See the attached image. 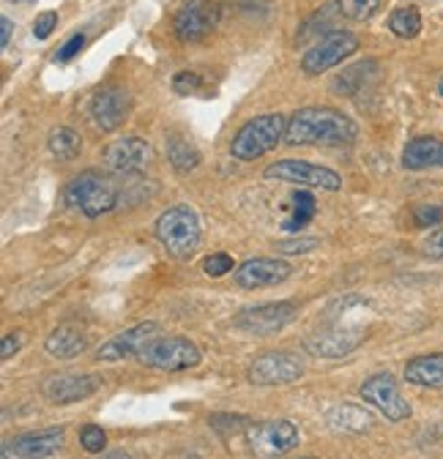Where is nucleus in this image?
Returning <instances> with one entry per match:
<instances>
[{"mask_svg":"<svg viewBox=\"0 0 443 459\" xmlns=\"http://www.w3.org/2000/svg\"><path fill=\"white\" fill-rule=\"evenodd\" d=\"M159 331H161V325L153 323V320L140 323V325H135V328H129L124 333H116L113 339H107L96 351V359L107 361V364H118V361H126V359H140L143 351L156 339Z\"/></svg>","mask_w":443,"mask_h":459,"instance_id":"nucleus-14","label":"nucleus"},{"mask_svg":"<svg viewBox=\"0 0 443 459\" xmlns=\"http://www.w3.org/2000/svg\"><path fill=\"white\" fill-rule=\"evenodd\" d=\"M55 25H58V14H55V12H41V14L36 17V22H33V36H36L39 41H44V39L55 30Z\"/></svg>","mask_w":443,"mask_h":459,"instance_id":"nucleus-35","label":"nucleus"},{"mask_svg":"<svg viewBox=\"0 0 443 459\" xmlns=\"http://www.w3.org/2000/svg\"><path fill=\"white\" fill-rule=\"evenodd\" d=\"M203 88V77L197 74V72H178L176 77H173V91L178 93V96H192V93H197Z\"/></svg>","mask_w":443,"mask_h":459,"instance_id":"nucleus-32","label":"nucleus"},{"mask_svg":"<svg viewBox=\"0 0 443 459\" xmlns=\"http://www.w3.org/2000/svg\"><path fill=\"white\" fill-rule=\"evenodd\" d=\"M47 148H49V153L58 161H72L83 151V137L74 129H69V126H58V129L49 132Z\"/></svg>","mask_w":443,"mask_h":459,"instance_id":"nucleus-25","label":"nucleus"},{"mask_svg":"<svg viewBox=\"0 0 443 459\" xmlns=\"http://www.w3.org/2000/svg\"><path fill=\"white\" fill-rule=\"evenodd\" d=\"M85 47V36L83 33H77V36H72L58 52H55V61H58V64H66V61H72V57L74 55H80V49Z\"/></svg>","mask_w":443,"mask_h":459,"instance_id":"nucleus-36","label":"nucleus"},{"mask_svg":"<svg viewBox=\"0 0 443 459\" xmlns=\"http://www.w3.org/2000/svg\"><path fill=\"white\" fill-rule=\"evenodd\" d=\"M403 167L411 172L443 167V140L438 137H413L403 151Z\"/></svg>","mask_w":443,"mask_h":459,"instance_id":"nucleus-20","label":"nucleus"},{"mask_svg":"<svg viewBox=\"0 0 443 459\" xmlns=\"http://www.w3.org/2000/svg\"><path fill=\"white\" fill-rule=\"evenodd\" d=\"M389 30L397 39H416L421 33V14L416 9H411V6L395 9L392 17H389Z\"/></svg>","mask_w":443,"mask_h":459,"instance_id":"nucleus-28","label":"nucleus"},{"mask_svg":"<svg viewBox=\"0 0 443 459\" xmlns=\"http://www.w3.org/2000/svg\"><path fill=\"white\" fill-rule=\"evenodd\" d=\"M0 28H4V36H0V44H4V47H9V39H12V30H14V25H12V20H9V17H4V20H0Z\"/></svg>","mask_w":443,"mask_h":459,"instance_id":"nucleus-39","label":"nucleus"},{"mask_svg":"<svg viewBox=\"0 0 443 459\" xmlns=\"http://www.w3.org/2000/svg\"><path fill=\"white\" fill-rule=\"evenodd\" d=\"M156 241L176 260H189L200 247V219L189 205H173L153 224Z\"/></svg>","mask_w":443,"mask_h":459,"instance_id":"nucleus-3","label":"nucleus"},{"mask_svg":"<svg viewBox=\"0 0 443 459\" xmlns=\"http://www.w3.org/2000/svg\"><path fill=\"white\" fill-rule=\"evenodd\" d=\"M375 74H378V64H375V61H361V64L345 69V72L337 77L334 91H337V93H348V96H351V93H359V91L367 85V80L375 77Z\"/></svg>","mask_w":443,"mask_h":459,"instance_id":"nucleus-27","label":"nucleus"},{"mask_svg":"<svg viewBox=\"0 0 443 459\" xmlns=\"http://www.w3.org/2000/svg\"><path fill=\"white\" fill-rule=\"evenodd\" d=\"M361 399L367 405H372L375 411H380L389 421H405L411 419V405L408 399L400 394L397 380L389 372H378L372 377H367L359 388Z\"/></svg>","mask_w":443,"mask_h":459,"instance_id":"nucleus-10","label":"nucleus"},{"mask_svg":"<svg viewBox=\"0 0 443 459\" xmlns=\"http://www.w3.org/2000/svg\"><path fill=\"white\" fill-rule=\"evenodd\" d=\"M219 22L216 0H187L173 17V33L178 41H200Z\"/></svg>","mask_w":443,"mask_h":459,"instance_id":"nucleus-16","label":"nucleus"},{"mask_svg":"<svg viewBox=\"0 0 443 459\" xmlns=\"http://www.w3.org/2000/svg\"><path fill=\"white\" fill-rule=\"evenodd\" d=\"M203 271H205V276H211V279L225 276V273L233 271V257L225 255V252H213V255H208V257L203 260Z\"/></svg>","mask_w":443,"mask_h":459,"instance_id":"nucleus-31","label":"nucleus"},{"mask_svg":"<svg viewBox=\"0 0 443 459\" xmlns=\"http://www.w3.org/2000/svg\"><path fill=\"white\" fill-rule=\"evenodd\" d=\"M64 440H66V429L64 427H49V429L28 432V435H20V437L6 443V456L14 454L17 459H44V456H52L55 451H61Z\"/></svg>","mask_w":443,"mask_h":459,"instance_id":"nucleus-19","label":"nucleus"},{"mask_svg":"<svg viewBox=\"0 0 443 459\" xmlns=\"http://www.w3.org/2000/svg\"><path fill=\"white\" fill-rule=\"evenodd\" d=\"M291 200H293V213H291V219L282 224V230H288V233H299V230H304V227L312 221V216L317 213V203H315V197H312L309 189L293 192Z\"/></svg>","mask_w":443,"mask_h":459,"instance_id":"nucleus-26","label":"nucleus"},{"mask_svg":"<svg viewBox=\"0 0 443 459\" xmlns=\"http://www.w3.org/2000/svg\"><path fill=\"white\" fill-rule=\"evenodd\" d=\"M96 459H135L129 451H104V454H99Z\"/></svg>","mask_w":443,"mask_h":459,"instance_id":"nucleus-40","label":"nucleus"},{"mask_svg":"<svg viewBox=\"0 0 443 459\" xmlns=\"http://www.w3.org/2000/svg\"><path fill=\"white\" fill-rule=\"evenodd\" d=\"M438 93H440V99H443V80L438 82Z\"/></svg>","mask_w":443,"mask_h":459,"instance_id":"nucleus-41","label":"nucleus"},{"mask_svg":"<svg viewBox=\"0 0 443 459\" xmlns=\"http://www.w3.org/2000/svg\"><path fill=\"white\" fill-rule=\"evenodd\" d=\"M299 309L291 301H276V304H257V307H247L241 309L233 323L236 328L255 333V336H271L280 333L282 328H288L296 320Z\"/></svg>","mask_w":443,"mask_h":459,"instance_id":"nucleus-12","label":"nucleus"},{"mask_svg":"<svg viewBox=\"0 0 443 459\" xmlns=\"http://www.w3.org/2000/svg\"><path fill=\"white\" fill-rule=\"evenodd\" d=\"M291 273H293V265L280 257H252L236 268L233 279L244 290H263V287L282 284L285 279H291Z\"/></svg>","mask_w":443,"mask_h":459,"instance_id":"nucleus-17","label":"nucleus"},{"mask_svg":"<svg viewBox=\"0 0 443 459\" xmlns=\"http://www.w3.org/2000/svg\"><path fill=\"white\" fill-rule=\"evenodd\" d=\"M288 132V118L280 112H268V115H257V118L247 121L230 143V153L239 161H255L260 156H265L268 151H274L285 140Z\"/></svg>","mask_w":443,"mask_h":459,"instance_id":"nucleus-4","label":"nucleus"},{"mask_svg":"<svg viewBox=\"0 0 443 459\" xmlns=\"http://www.w3.org/2000/svg\"><path fill=\"white\" fill-rule=\"evenodd\" d=\"M22 344H25V333H22V331H14V333H9V336L4 339V348H0V359L9 361L14 353H20Z\"/></svg>","mask_w":443,"mask_h":459,"instance_id":"nucleus-38","label":"nucleus"},{"mask_svg":"<svg viewBox=\"0 0 443 459\" xmlns=\"http://www.w3.org/2000/svg\"><path fill=\"white\" fill-rule=\"evenodd\" d=\"M104 164L118 176H137L153 161V145L143 137H121L104 148Z\"/></svg>","mask_w":443,"mask_h":459,"instance_id":"nucleus-15","label":"nucleus"},{"mask_svg":"<svg viewBox=\"0 0 443 459\" xmlns=\"http://www.w3.org/2000/svg\"><path fill=\"white\" fill-rule=\"evenodd\" d=\"M326 424L340 435H364L372 429V416L361 405L343 402V405H334L326 413Z\"/></svg>","mask_w":443,"mask_h":459,"instance_id":"nucleus-21","label":"nucleus"},{"mask_svg":"<svg viewBox=\"0 0 443 459\" xmlns=\"http://www.w3.org/2000/svg\"><path fill=\"white\" fill-rule=\"evenodd\" d=\"M301 375H304L301 359L288 351H268L257 356L247 369V380L252 385H288L296 383Z\"/></svg>","mask_w":443,"mask_h":459,"instance_id":"nucleus-11","label":"nucleus"},{"mask_svg":"<svg viewBox=\"0 0 443 459\" xmlns=\"http://www.w3.org/2000/svg\"><path fill=\"white\" fill-rule=\"evenodd\" d=\"M99 375H55L44 383V396L52 405H74L101 388Z\"/></svg>","mask_w":443,"mask_h":459,"instance_id":"nucleus-18","label":"nucleus"},{"mask_svg":"<svg viewBox=\"0 0 443 459\" xmlns=\"http://www.w3.org/2000/svg\"><path fill=\"white\" fill-rule=\"evenodd\" d=\"M132 112V96L118 88V85H104L101 91L93 93L91 104H88V115L99 132L109 134L126 124Z\"/></svg>","mask_w":443,"mask_h":459,"instance_id":"nucleus-13","label":"nucleus"},{"mask_svg":"<svg viewBox=\"0 0 443 459\" xmlns=\"http://www.w3.org/2000/svg\"><path fill=\"white\" fill-rule=\"evenodd\" d=\"M359 137L356 121L334 107H301L288 118L285 145H351Z\"/></svg>","mask_w":443,"mask_h":459,"instance_id":"nucleus-1","label":"nucleus"},{"mask_svg":"<svg viewBox=\"0 0 443 459\" xmlns=\"http://www.w3.org/2000/svg\"><path fill=\"white\" fill-rule=\"evenodd\" d=\"M337 14L351 20V22H367L375 17L380 0H334Z\"/></svg>","mask_w":443,"mask_h":459,"instance_id":"nucleus-29","label":"nucleus"},{"mask_svg":"<svg viewBox=\"0 0 443 459\" xmlns=\"http://www.w3.org/2000/svg\"><path fill=\"white\" fill-rule=\"evenodd\" d=\"M80 446H83L88 454H104V448H107V435H104V429L96 427V424H85V427L80 429Z\"/></svg>","mask_w":443,"mask_h":459,"instance_id":"nucleus-30","label":"nucleus"},{"mask_svg":"<svg viewBox=\"0 0 443 459\" xmlns=\"http://www.w3.org/2000/svg\"><path fill=\"white\" fill-rule=\"evenodd\" d=\"M304 459H315V456H304Z\"/></svg>","mask_w":443,"mask_h":459,"instance_id":"nucleus-43","label":"nucleus"},{"mask_svg":"<svg viewBox=\"0 0 443 459\" xmlns=\"http://www.w3.org/2000/svg\"><path fill=\"white\" fill-rule=\"evenodd\" d=\"M424 255L432 260H443V227H438L435 233H430V238L424 241Z\"/></svg>","mask_w":443,"mask_h":459,"instance_id":"nucleus-37","label":"nucleus"},{"mask_svg":"<svg viewBox=\"0 0 443 459\" xmlns=\"http://www.w3.org/2000/svg\"><path fill=\"white\" fill-rule=\"evenodd\" d=\"M263 176L268 181H282V184H299L307 189H323V192H340L343 176L331 167L301 161V159H282L265 167Z\"/></svg>","mask_w":443,"mask_h":459,"instance_id":"nucleus-5","label":"nucleus"},{"mask_svg":"<svg viewBox=\"0 0 443 459\" xmlns=\"http://www.w3.org/2000/svg\"><path fill=\"white\" fill-rule=\"evenodd\" d=\"M184 459H200L197 454H189V456H184Z\"/></svg>","mask_w":443,"mask_h":459,"instance_id":"nucleus-42","label":"nucleus"},{"mask_svg":"<svg viewBox=\"0 0 443 459\" xmlns=\"http://www.w3.org/2000/svg\"><path fill=\"white\" fill-rule=\"evenodd\" d=\"M405 380L419 388H443V353L411 359L405 364Z\"/></svg>","mask_w":443,"mask_h":459,"instance_id":"nucleus-23","label":"nucleus"},{"mask_svg":"<svg viewBox=\"0 0 443 459\" xmlns=\"http://www.w3.org/2000/svg\"><path fill=\"white\" fill-rule=\"evenodd\" d=\"M317 247H320L317 238H291V241H280V244H276V252L293 257V255H307V252H312Z\"/></svg>","mask_w":443,"mask_h":459,"instance_id":"nucleus-33","label":"nucleus"},{"mask_svg":"<svg viewBox=\"0 0 443 459\" xmlns=\"http://www.w3.org/2000/svg\"><path fill=\"white\" fill-rule=\"evenodd\" d=\"M299 446V429L296 424L280 419V421H260L247 427V448L260 459H276L285 456Z\"/></svg>","mask_w":443,"mask_h":459,"instance_id":"nucleus-8","label":"nucleus"},{"mask_svg":"<svg viewBox=\"0 0 443 459\" xmlns=\"http://www.w3.org/2000/svg\"><path fill=\"white\" fill-rule=\"evenodd\" d=\"M359 49V36L348 33V30H328L326 36H320L307 55L301 57V69L309 77H317L328 69L340 66L345 57H351Z\"/></svg>","mask_w":443,"mask_h":459,"instance_id":"nucleus-7","label":"nucleus"},{"mask_svg":"<svg viewBox=\"0 0 443 459\" xmlns=\"http://www.w3.org/2000/svg\"><path fill=\"white\" fill-rule=\"evenodd\" d=\"M438 221H443V205H419L413 208V224L416 227H435Z\"/></svg>","mask_w":443,"mask_h":459,"instance_id":"nucleus-34","label":"nucleus"},{"mask_svg":"<svg viewBox=\"0 0 443 459\" xmlns=\"http://www.w3.org/2000/svg\"><path fill=\"white\" fill-rule=\"evenodd\" d=\"M364 336L359 325H328L304 339V351L315 359H345L361 348Z\"/></svg>","mask_w":443,"mask_h":459,"instance_id":"nucleus-9","label":"nucleus"},{"mask_svg":"<svg viewBox=\"0 0 443 459\" xmlns=\"http://www.w3.org/2000/svg\"><path fill=\"white\" fill-rule=\"evenodd\" d=\"M168 159L173 164V169L178 172V176H187V172L197 169L200 164V151L178 132L168 134Z\"/></svg>","mask_w":443,"mask_h":459,"instance_id":"nucleus-24","label":"nucleus"},{"mask_svg":"<svg viewBox=\"0 0 443 459\" xmlns=\"http://www.w3.org/2000/svg\"><path fill=\"white\" fill-rule=\"evenodd\" d=\"M203 353L187 336H159L153 339L140 356V364L159 369V372H184L200 367Z\"/></svg>","mask_w":443,"mask_h":459,"instance_id":"nucleus-6","label":"nucleus"},{"mask_svg":"<svg viewBox=\"0 0 443 459\" xmlns=\"http://www.w3.org/2000/svg\"><path fill=\"white\" fill-rule=\"evenodd\" d=\"M118 186L113 184V178L104 176L99 169H85L77 178L69 181L64 200L69 208L80 211L88 219H99L104 213H109L118 205Z\"/></svg>","mask_w":443,"mask_h":459,"instance_id":"nucleus-2","label":"nucleus"},{"mask_svg":"<svg viewBox=\"0 0 443 459\" xmlns=\"http://www.w3.org/2000/svg\"><path fill=\"white\" fill-rule=\"evenodd\" d=\"M44 348L55 359H74L88 348V339H85V331H80L72 323H64L55 331H49V336L44 339Z\"/></svg>","mask_w":443,"mask_h":459,"instance_id":"nucleus-22","label":"nucleus"}]
</instances>
